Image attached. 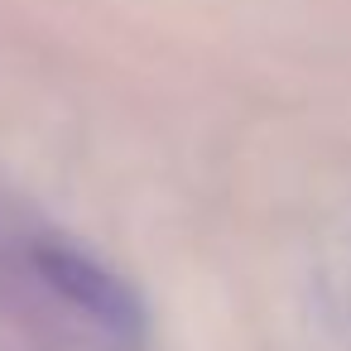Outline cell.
Wrapping results in <instances>:
<instances>
[{
	"label": "cell",
	"mask_w": 351,
	"mask_h": 351,
	"mask_svg": "<svg viewBox=\"0 0 351 351\" xmlns=\"http://www.w3.org/2000/svg\"><path fill=\"white\" fill-rule=\"evenodd\" d=\"M34 269L92 327H101V332H111L121 341H135L145 332V303H140V293L121 274H111L101 260H92L87 250H73V245H58V241L34 245Z\"/></svg>",
	"instance_id": "obj_1"
}]
</instances>
